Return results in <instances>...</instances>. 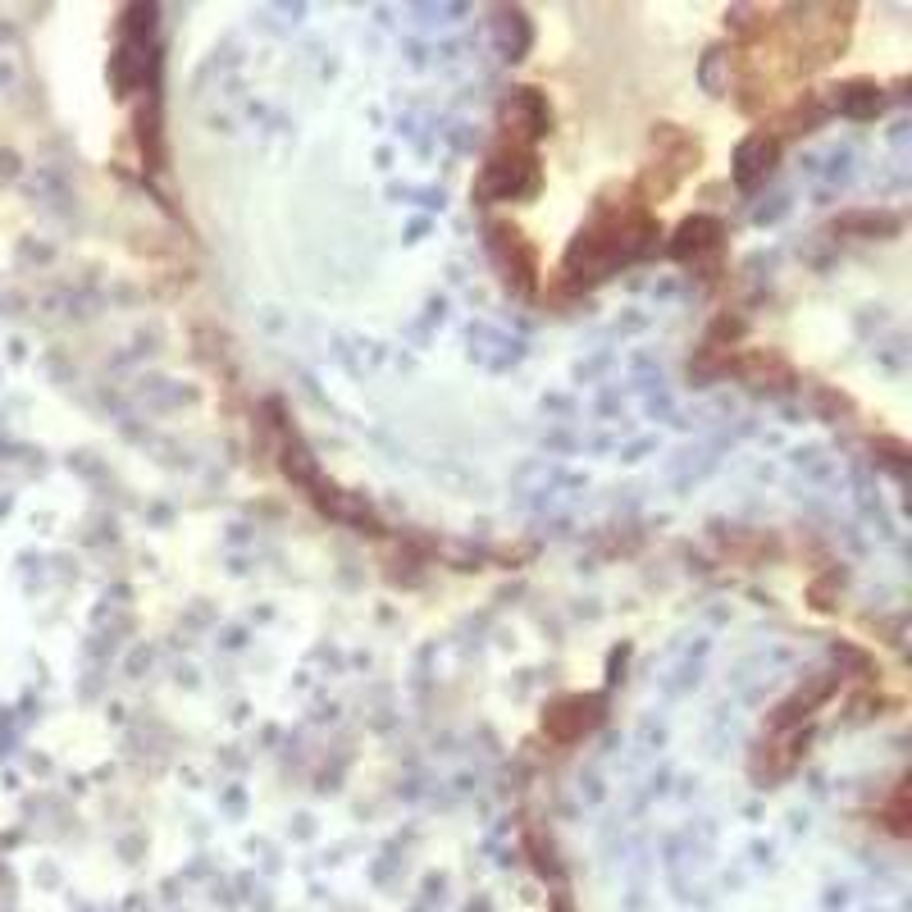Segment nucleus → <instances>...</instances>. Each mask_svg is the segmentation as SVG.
Wrapping results in <instances>:
<instances>
[{"instance_id":"f257e3e1","label":"nucleus","mask_w":912,"mask_h":912,"mask_svg":"<svg viewBox=\"0 0 912 912\" xmlns=\"http://www.w3.org/2000/svg\"><path fill=\"white\" fill-rule=\"evenodd\" d=\"M653 238H657V224L648 215H639V210L607 215L575 238V247H570V256H566V274L570 279H602V274H612L616 265L643 256V251L653 247Z\"/></svg>"},{"instance_id":"f03ea898","label":"nucleus","mask_w":912,"mask_h":912,"mask_svg":"<svg viewBox=\"0 0 912 912\" xmlns=\"http://www.w3.org/2000/svg\"><path fill=\"white\" fill-rule=\"evenodd\" d=\"M479 187H484L488 197H498V201L525 197V192L539 187V165H534V156H529L525 146H507V151H498V156L484 165Z\"/></svg>"},{"instance_id":"7ed1b4c3","label":"nucleus","mask_w":912,"mask_h":912,"mask_svg":"<svg viewBox=\"0 0 912 912\" xmlns=\"http://www.w3.org/2000/svg\"><path fill=\"white\" fill-rule=\"evenodd\" d=\"M602 721V698H561V703L548 707V716H543V730L557 739H580L584 730H593Z\"/></svg>"},{"instance_id":"20e7f679","label":"nucleus","mask_w":912,"mask_h":912,"mask_svg":"<svg viewBox=\"0 0 912 912\" xmlns=\"http://www.w3.org/2000/svg\"><path fill=\"white\" fill-rule=\"evenodd\" d=\"M771 160H776V137L753 133L744 146H739V156H735V178H739L744 187H753L757 178H767V174H771Z\"/></svg>"},{"instance_id":"39448f33","label":"nucleus","mask_w":912,"mask_h":912,"mask_svg":"<svg viewBox=\"0 0 912 912\" xmlns=\"http://www.w3.org/2000/svg\"><path fill=\"white\" fill-rule=\"evenodd\" d=\"M716 238H721V224H716V219H689V224L680 228V242H675L671 251L680 260H689V256H698V251L716 247Z\"/></svg>"},{"instance_id":"423d86ee","label":"nucleus","mask_w":912,"mask_h":912,"mask_svg":"<svg viewBox=\"0 0 912 912\" xmlns=\"http://www.w3.org/2000/svg\"><path fill=\"white\" fill-rule=\"evenodd\" d=\"M835 105H840V110H849V114H871L876 105H881V96H876V87H871V83H849Z\"/></svg>"}]
</instances>
